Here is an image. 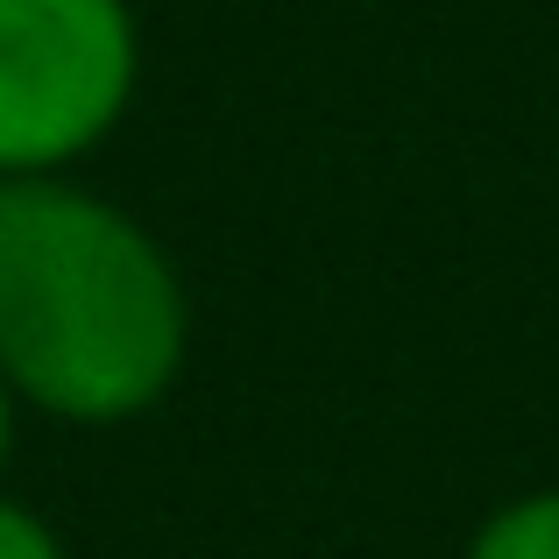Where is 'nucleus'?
Returning a JSON list of instances; mask_svg holds the SVG:
<instances>
[{
    "instance_id": "f257e3e1",
    "label": "nucleus",
    "mask_w": 559,
    "mask_h": 559,
    "mask_svg": "<svg viewBox=\"0 0 559 559\" xmlns=\"http://www.w3.org/2000/svg\"><path fill=\"white\" fill-rule=\"evenodd\" d=\"M191 305L150 227L64 178H0V376L71 425H128L170 396Z\"/></svg>"
},
{
    "instance_id": "f03ea898",
    "label": "nucleus",
    "mask_w": 559,
    "mask_h": 559,
    "mask_svg": "<svg viewBox=\"0 0 559 559\" xmlns=\"http://www.w3.org/2000/svg\"><path fill=\"white\" fill-rule=\"evenodd\" d=\"M135 71L128 0H0V178H50L99 150Z\"/></svg>"
},
{
    "instance_id": "7ed1b4c3",
    "label": "nucleus",
    "mask_w": 559,
    "mask_h": 559,
    "mask_svg": "<svg viewBox=\"0 0 559 559\" xmlns=\"http://www.w3.org/2000/svg\"><path fill=\"white\" fill-rule=\"evenodd\" d=\"M461 559H559V489H532L489 510Z\"/></svg>"
},
{
    "instance_id": "20e7f679",
    "label": "nucleus",
    "mask_w": 559,
    "mask_h": 559,
    "mask_svg": "<svg viewBox=\"0 0 559 559\" xmlns=\"http://www.w3.org/2000/svg\"><path fill=\"white\" fill-rule=\"evenodd\" d=\"M0 559H64V546H57V532L36 518V510H22V503L0 496Z\"/></svg>"
},
{
    "instance_id": "39448f33",
    "label": "nucleus",
    "mask_w": 559,
    "mask_h": 559,
    "mask_svg": "<svg viewBox=\"0 0 559 559\" xmlns=\"http://www.w3.org/2000/svg\"><path fill=\"white\" fill-rule=\"evenodd\" d=\"M8 432H14V390H8V376H0V453H8Z\"/></svg>"
}]
</instances>
